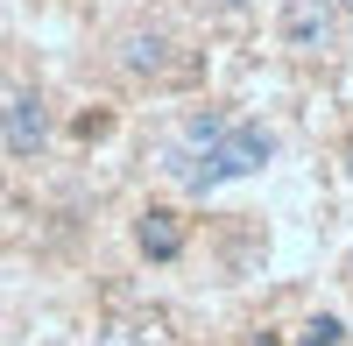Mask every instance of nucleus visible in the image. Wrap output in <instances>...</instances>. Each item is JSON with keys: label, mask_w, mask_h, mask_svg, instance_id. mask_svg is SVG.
<instances>
[{"label": "nucleus", "mask_w": 353, "mask_h": 346, "mask_svg": "<svg viewBox=\"0 0 353 346\" xmlns=\"http://www.w3.org/2000/svg\"><path fill=\"white\" fill-rule=\"evenodd\" d=\"M269 163H276V128H261V121H226L212 141H176L163 156V170L198 198L219 191V184H241V177H254Z\"/></svg>", "instance_id": "1"}, {"label": "nucleus", "mask_w": 353, "mask_h": 346, "mask_svg": "<svg viewBox=\"0 0 353 346\" xmlns=\"http://www.w3.org/2000/svg\"><path fill=\"white\" fill-rule=\"evenodd\" d=\"M339 28H346V14L332 8V0H283V8H276V36H283V50H297V57H332Z\"/></svg>", "instance_id": "2"}, {"label": "nucleus", "mask_w": 353, "mask_h": 346, "mask_svg": "<svg viewBox=\"0 0 353 346\" xmlns=\"http://www.w3.org/2000/svg\"><path fill=\"white\" fill-rule=\"evenodd\" d=\"M0 141H8V156H43L50 149V99L43 92H8L0 99Z\"/></svg>", "instance_id": "3"}, {"label": "nucleus", "mask_w": 353, "mask_h": 346, "mask_svg": "<svg viewBox=\"0 0 353 346\" xmlns=\"http://www.w3.org/2000/svg\"><path fill=\"white\" fill-rule=\"evenodd\" d=\"M170 57H176V43L163 36V28H128L121 36V71L128 78H163Z\"/></svg>", "instance_id": "4"}, {"label": "nucleus", "mask_w": 353, "mask_h": 346, "mask_svg": "<svg viewBox=\"0 0 353 346\" xmlns=\"http://www.w3.org/2000/svg\"><path fill=\"white\" fill-rule=\"evenodd\" d=\"M134 247L149 254V262H176V254H184V219H176L170 205H149L134 219Z\"/></svg>", "instance_id": "5"}, {"label": "nucleus", "mask_w": 353, "mask_h": 346, "mask_svg": "<svg viewBox=\"0 0 353 346\" xmlns=\"http://www.w3.org/2000/svg\"><path fill=\"white\" fill-rule=\"evenodd\" d=\"M297 346H353L346 339V318H332V311H318V318L297 332Z\"/></svg>", "instance_id": "6"}, {"label": "nucleus", "mask_w": 353, "mask_h": 346, "mask_svg": "<svg viewBox=\"0 0 353 346\" xmlns=\"http://www.w3.org/2000/svg\"><path fill=\"white\" fill-rule=\"evenodd\" d=\"M254 346H283V339H276V332H261V339H254Z\"/></svg>", "instance_id": "7"}, {"label": "nucleus", "mask_w": 353, "mask_h": 346, "mask_svg": "<svg viewBox=\"0 0 353 346\" xmlns=\"http://www.w3.org/2000/svg\"><path fill=\"white\" fill-rule=\"evenodd\" d=\"M346 170H353V134H346Z\"/></svg>", "instance_id": "8"}, {"label": "nucleus", "mask_w": 353, "mask_h": 346, "mask_svg": "<svg viewBox=\"0 0 353 346\" xmlns=\"http://www.w3.org/2000/svg\"><path fill=\"white\" fill-rule=\"evenodd\" d=\"M332 8H339V14H346V8H353V0H332Z\"/></svg>", "instance_id": "9"}, {"label": "nucleus", "mask_w": 353, "mask_h": 346, "mask_svg": "<svg viewBox=\"0 0 353 346\" xmlns=\"http://www.w3.org/2000/svg\"><path fill=\"white\" fill-rule=\"evenodd\" d=\"M226 8H241V0H226Z\"/></svg>", "instance_id": "10"}, {"label": "nucleus", "mask_w": 353, "mask_h": 346, "mask_svg": "<svg viewBox=\"0 0 353 346\" xmlns=\"http://www.w3.org/2000/svg\"><path fill=\"white\" fill-rule=\"evenodd\" d=\"M346 21H353V8H346Z\"/></svg>", "instance_id": "11"}]
</instances>
